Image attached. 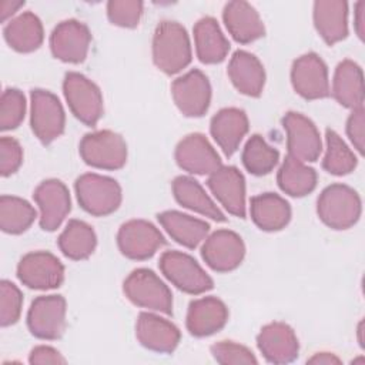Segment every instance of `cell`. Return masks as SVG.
Returning a JSON list of instances; mask_svg holds the SVG:
<instances>
[{"label":"cell","mask_w":365,"mask_h":365,"mask_svg":"<svg viewBox=\"0 0 365 365\" xmlns=\"http://www.w3.org/2000/svg\"><path fill=\"white\" fill-rule=\"evenodd\" d=\"M191 44L187 30L177 21H161L153 36V61L155 67L171 76L191 63Z\"/></svg>","instance_id":"1"},{"label":"cell","mask_w":365,"mask_h":365,"mask_svg":"<svg viewBox=\"0 0 365 365\" xmlns=\"http://www.w3.org/2000/svg\"><path fill=\"white\" fill-rule=\"evenodd\" d=\"M327 151L322 160V168L332 175H346L352 173L358 164V160L345 144V141L331 128L325 131Z\"/></svg>","instance_id":"37"},{"label":"cell","mask_w":365,"mask_h":365,"mask_svg":"<svg viewBox=\"0 0 365 365\" xmlns=\"http://www.w3.org/2000/svg\"><path fill=\"white\" fill-rule=\"evenodd\" d=\"M74 188L80 207L91 215L106 217L121 204V187L114 178L86 173L76 180Z\"/></svg>","instance_id":"3"},{"label":"cell","mask_w":365,"mask_h":365,"mask_svg":"<svg viewBox=\"0 0 365 365\" xmlns=\"http://www.w3.org/2000/svg\"><path fill=\"white\" fill-rule=\"evenodd\" d=\"M291 83L297 94L305 100H318L329 96L328 68L315 53L298 57L291 68Z\"/></svg>","instance_id":"14"},{"label":"cell","mask_w":365,"mask_h":365,"mask_svg":"<svg viewBox=\"0 0 365 365\" xmlns=\"http://www.w3.org/2000/svg\"><path fill=\"white\" fill-rule=\"evenodd\" d=\"M3 34L7 44L19 53H31L37 50L44 38L43 24L31 11H24L11 19L4 26Z\"/></svg>","instance_id":"31"},{"label":"cell","mask_w":365,"mask_h":365,"mask_svg":"<svg viewBox=\"0 0 365 365\" xmlns=\"http://www.w3.org/2000/svg\"><path fill=\"white\" fill-rule=\"evenodd\" d=\"M23 295L21 291L10 281L0 282V324L10 327L16 324L21 314Z\"/></svg>","instance_id":"40"},{"label":"cell","mask_w":365,"mask_h":365,"mask_svg":"<svg viewBox=\"0 0 365 365\" xmlns=\"http://www.w3.org/2000/svg\"><path fill=\"white\" fill-rule=\"evenodd\" d=\"M210 131L227 157H231L248 133V117L244 110L227 107L212 115Z\"/></svg>","instance_id":"24"},{"label":"cell","mask_w":365,"mask_h":365,"mask_svg":"<svg viewBox=\"0 0 365 365\" xmlns=\"http://www.w3.org/2000/svg\"><path fill=\"white\" fill-rule=\"evenodd\" d=\"M27 327L36 338H60L66 328V299L61 295L37 297L29 308Z\"/></svg>","instance_id":"12"},{"label":"cell","mask_w":365,"mask_h":365,"mask_svg":"<svg viewBox=\"0 0 365 365\" xmlns=\"http://www.w3.org/2000/svg\"><path fill=\"white\" fill-rule=\"evenodd\" d=\"M222 20L237 43L248 44L265 34V27L258 11L247 1H228L222 10Z\"/></svg>","instance_id":"23"},{"label":"cell","mask_w":365,"mask_h":365,"mask_svg":"<svg viewBox=\"0 0 365 365\" xmlns=\"http://www.w3.org/2000/svg\"><path fill=\"white\" fill-rule=\"evenodd\" d=\"M362 331H364V321H361L359 322V325H358V342H359V345L361 346H364V339H362Z\"/></svg>","instance_id":"48"},{"label":"cell","mask_w":365,"mask_h":365,"mask_svg":"<svg viewBox=\"0 0 365 365\" xmlns=\"http://www.w3.org/2000/svg\"><path fill=\"white\" fill-rule=\"evenodd\" d=\"M125 297L137 307L165 315L173 312V295L161 278L148 268L134 269L123 284Z\"/></svg>","instance_id":"4"},{"label":"cell","mask_w":365,"mask_h":365,"mask_svg":"<svg viewBox=\"0 0 365 365\" xmlns=\"http://www.w3.org/2000/svg\"><path fill=\"white\" fill-rule=\"evenodd\" d=\"M317 178V171L312 167H308L289 155L285 157L277 174L279 188L291 197H304L314 191Z\"/></svg>","instance_id":"34"},{"label":"cell","mask_w":365,"mask_h":365,"mask_svg":"<svg viewBox=\"0 0 365 365\" xmlns=\"http://www.w3.org/2000/svg\"><path fill=\"white\" fill-rule=\"evenodd\" d=\"M354 27L361 40L365 37V1H358L355 4V16H354Z\"/></svg>","instance_id":"45"},{"label":"cell","mask_w":365,"mask_h":365,"mask_svg":"<svg viewBox=\"0 0 365 365\" xmlns=\"http://www.w3.org/2000/svg\"><path fill=\"white\" fill-rule=\"evenodd\" d=\"M346 134L354 144L355 150L362 154L364 153V141H365V111L364 108L352 110L346 120Z\"/></svg>","instance_id":"43"},{"label":"cell","mask_w":365,"mask_h":365,"mask_svg":"<svg viewBox=\"0 0 365 365\" xmlns=\"http://www.w3.org/2000/svg\"><path fill=\"white\" fill-rule=\"evenodd\" d=\"M242 164L245 170L254 175H265L278 164L279 153L259 135L254 134L245 143L242 150Z\"/></svg>","instance_id":"36"},{"label":"cell","mask_w":365,"mask_h":365,"mask_svg":"<svg viewBox=\"0 0 365 365\" xmlns=\"http://www.w3.org/2000/svg\"><path fill=\"white\" fill-rule=\"evenodd\" d=\"M144 4L135 0H111L107 3V17L118 27H137L143 16Z\"/></svg>","instance_id":"39"},{"label":"cell","mask_w":365,"mask_h":365,"mask_svg":"<svg viewBox=\"0 0 365 365\" xmlns=\"http://www.w3.org/2000/svg\"><path fill=\"white\" fill-rule=\"evenodd\" d=\"M250 214L259 230L279 231L291 220V207L281 195L264 192L251 198Z\"/></svg>","instance_id":"29"},{"label":"cell","mask_w":365,"mask_h":365,"mask_svg":"<svg viewBox=\"0 0 365 365\" xmlns=\"http://www.w3.org/2000/svg\"><path fill=\"white\" fill-rule=\"evenodd\" d=\"M160 269L164 277L178 289L198 295L214 287L211 277L188 254L165 251L160 258Z\"/></svg>","instance_id":"7"},{"label":"cell","mask_w":365,"mask_h":365,"mask_svg":"<svg viewBox=\"0 0 365 365\" xmlns=\"http://www.w3.org/2000/svg\"><path fill=\"white\" fill-rule=\"evenodd\" d=\"M228 308L217 297H202L188 305L185 325L194 336H208L225 327Z\"/></svg>","instance_id":"22"},{"label":"cell","mask_w":365,"mask_h":365,"mask_svg":"<svg viewBox=\"0 0 365 365\" xmlns=\"http://www.w3.org/2000/svg\"><path fill=\"white\" fill-rule=\"evenodd\" d=\"M91 34L88 27L74 19L58 23L50 36L53 56L64 63H81L90 48Z\"/></svg>","instance_id":"16"},{"label":"cell","mask_w":365,"mask_h":365,"mask_svg":"<svg viewBox=\"0 0 365 365\" xmlns=\"http://www.w3.org/2000/svg\"><path fill=\"white\" fill-rule=\"evenodd\" d=\"M157 218L168 235L187 248L198 247L210 231V225L205 221L180 211H164Z\"/></svg>","instance_id":"32"},{"label":"cell","mask_w":365,"mask_h":365,"mask_svg":"<svg viewBox=\"0 0 365 365\" xmlns=\"http://www.w3.org/2000/svg\"><path fill=\"white\" fill-rule=\"evenodd\" d=\"M192 33L197 57L201 63L217 64L227 57L230 51V41L221 31L215 19H200L195 23Z\"/></svg>","instance_id":"28"},{"label":"cell","mask_w":365,"mask_h":365,"mask_svg":"<svg viewBox=\"0 0 365 365\" xmlns=\"http://www.w3.org/2000/svg\"><path fill=\"white\" fill-rule=\"evenodd\" d=\"M135 336L150 351L171 354L177 348L181 334L171 321L151 312H141L135 322Z\"/></svg>","instance_id":"21"},{"label":"cell","mask_w":365,"mask_h":365,"mask_svg":"<svg viewBox=\"0 0 365 365\" xmlns=\"http://www.w3.org/2000/svg\"><path fill=\"white\" fill-rule=\"evenodd\" d=\"M17 277L23 285L31 289H53L64 281V267L51 252L34 251L20 259Z\"/></svg>","instance_id":"9"},{"label":"cell","mask_w":365,"mask_h":365,"mask_svg":"<svg viewBox=\"0 0 365 365\" xmlns=\"http://www.w3.org/2000/svg\"><path fill=\"white\" fill-rule=\"evenodd\" d=\"M308 364H317V365H332L339 364L341 359L331 352H317L309 359H307Z\"/></svg>","instance_id":"47"},{"label":"cell","mask_w":365,"mask_h":365,"mask_svg":"<svg viewBox=\"0 0 365 365\" xmlns=\"http://www.w3.org/2000/svg\"><path fill=\"white\" fill-rule=\"evenodd\" d=\"M60 251L70 259L88 258L97 245V237L91 225L81 220H70L57 240Z\"/></svg>","instance_id":"33"},{"label":"cell","mask_w":365,"mask_h":365,"mask_svg":"<svg viewBox=\"0 0 365 365\" xmlns=\"http://www.w3.org/2000/svg\"><path fill=\"white\" fill-rule=\"evenodd\" d=\"M314 24L322 40L332 46L348 36V3L318 0L314 3Z\"/></svg>","instance_id":"26"},{"label":"cell","mask_w":365,"mask_h":365,"mask_svg":"<svg viewBox=\"0 0 365 365\" xmlns=\"http://www.w3.org/2000/svg\"><path fill=\"white\" fill-rule=\"evenodd\" d=\"M23 163V150L20 143L13 137L0 140V174L3 177L16 173Z\"/></svg>","instance_id":"42"},{"label":"cell","mask_w":365,"mask_h":365,"mask_svg":"<svg viewBox=\"0 0 365 365\" xmlns=\"http://www.w3.org/2000/svg\"><path fill=\"white\" fill-rule=\"evenodd\" d=\"M207 185L230 214L245 218V180L238 168L221 165L210 174Z\"/></svg>","instance_id":"19"},{"label":"cell","mask_w":365,"mask_h":365,"mask_svg":"<svg viewBox=\"0 0 365 365\" xmlns=\"http://www.w3.org/2000/svg\"><path fill=\"white\" fill-rule=\"evenodd\" d=\"M26 98L19 88H6L0 100V128L3 131L17 128L24 120Z\"/></svg>","instance_id":"38"},{"label":"cell","mask_w":365,"mask_h":365,"mask_svg":"<svg viewBox=\"0 0 365 365\" xmlns=\"http://www.w3.org/2000/svg\"><path fill=\"white\" fill-rule=\"evenodd\" d=\"M245 245L242 238L231 230H217L207 235L201 257L205 264L217 272L235 269L244 259Z\"/></svg>","instance_id":"15"},{"label":"cell","mask_w":365,"mask_h":365,"mask_svg":"<svg viewBox=\"0 0 365 365\" xmlns=\"http://www.w3.org/2000/svg\"><path fill=\"white\" fill-rule=\"evenodd\" d=\"M29 362L34 365L40 364H66V358L53 346L38 345L34 346L29 355Z\"/></svg>","instance_id":"44"},{"label":"cell","mask_w":365,"mask_h":365,"mask_svg":"<svg viewBox=\"0 0 365 365\" xmlns=\"http://www.w3.org/2000/svg\"><path fill=\"white\" fill-rule=\"evenodd\" d=\"M175 161L184 171L198 175H210L222 165L218 153L200 133L188 134L177 144Z\"/></svg>","instance_id":"18"},{"label":"cell","mask_w":365,"mask_h":365,"mask_svg":"<svg viewBox=\"0 0 365 365\" xmlns=\"http://www.w3.org/2000/svg\"><path fill=\"white\" fill-rule=\"evenodd\" d=\"M78 151L86 164L100 170H118L127 163V144L120 134L111 130L86 134Z\"/></svg>","instance_id":"6"},{"label":"cell","mask_w":365,"mask_h":365,"mask_svg":"<svg viewBox=\"0 0 365 365\" xmlns=\"http://www.w3.org/2000/svg\"><path fill=\"white\" fill-rule=\"evenodd\" d=\"M362 205L358 192L345 184H331L317 201L319 220L332 230H346L356 224Z\"/></svg>","instance_id":"2"},{"label":"cell","mask_w":365,"mask_h":365,"mask_svg":"<svg viewBox=\"0 0 365 365\" xmlns=\"http://www.w3.org/2000/svg\"><path fill=\"white\" fill-rule=\"evenodd\" d=\"M257 346L271 364H288L298 356L299 342L294 329L285 322H271L261 328Z\"/></svg>","instance_id":"20"},{"label":"cell","mask_w":365,"mask_h":365,"mask_svg":"<svg viewBox=\"0 0 365 365\" xmlns=\"http://www.w3.org/2000/svg\"><path fill=\"white\" fill-rule=\"evenodd\" d=\"M30 125L34 135L43 144H50L63 134L66 114L57 96L41 88L31 91Z\"/></svg>","instance_id":"8"},{"label":"cell","mask_w":365,"mask_h":365,"mask_svg":"<svg viewBox=\"0 0 365 365\" xmlns=\"http://www.w3.org/2000/svg\"><path fill=\"white\" fill-rule=\"evenodd\" d=\"M287 131L288 155L302 161L314 163L322 151V141L317 125L304 114L289 111L282 118Z\"/></svg>","instance_id":"10"},{"label":"cell","mask_w":365,"mask_h":365,"mask_svg":"<svg viewBox=\"0 0 365 365\" xmlns=\"http://www.w3.org/2000/svg\"><path fill=\"white\" fill-rule=\"evenodd\" d=\"M173 194L177 202L191 211H195L214 221H225L224 212L210 198L201 184L187 175H180L173 181Z\"/></svg>","instance_id":"30"},{"label":"cell","mask_w":365,"mask_h":365,"mask_svg":"<svg viewBox=\"0 0 365 365\" xmlns=\"http://www.w3.org/2000/svg\"><path fill=\"white\" fill-rule=\"evenodd\" d=\"M33 198L40 210V227L44 231L57 230L71 210L68 188L56 178L46 180L37 185Z\"/></svg>","instance_id":"17"},{"label":"cell","mask_w":365,"mask_h":365,"mask_svg":"<svg viewBox=\"0 0 365 365\" xmlns=\"http://www.w3.org/2000/svg\"><path fill=\"white\" fill-rule=\"evenodd\" d=\"M171 94L178 110L187 117H201L211 103V86L201 70H190L175 78L171 84Z\"/></svg>","instance_id":"13"},{"label":"cell","mask_w":365,"mask_h":365,"mask_svg":"<svg viewBox=\"0 0 365 365\" xmlns=\"http://www.w3.org/2000/svg\"><path fill=\"white\" fill-rule=\"evenodd\" d=\"M228 77L244 96L259 97L265 84V70L261 61L245 50H237L228 63Z\"/></svg>","instance_id":"25"},{"label":"cell","mask_w":365,"mask_h":365,"mask_svg":"<svg viewBox=\"0 0 365 365\" xmlns=\"http://www.w3.org/2000/svg\"><path fill=\"white\" fill-rule=\"evenodd\" d=\"M211 354L218 364H258L254 354L244 345L234 341H220L211 346Z\"/></svg>","instance_id":"41"},{"label":"cell","mask_w":365,"mask_h":365,"mask_svg":"<svg viewBox=\"0 0 365 365\" xmlns=\"http://www.w3.org/2000/svg\"><path fill=\"white\" fill-rule=\"evenodd\" d=\"M23 6H24V1H11V0L0 1V19H1V21H6L9 17H11Z\"/></svg>","instance_id":"46"},{"label":"cell","mask_w":365,"mask_h":365,"mask_svg":"<svg viewBox=\"0 0 365 365\" xmlns=\"http://www.w3.org/2000/svg\"><path fill=\"white\" fill-rule=\"evenodd\" d=\"M331 93L334 98L346 108H364L362 68L352 60L341 61L334 73Z\"/></svg>","instance_id":"27"},{"label":"cell","mask_w":365,"mask_h":365,"mask_svg":"<svg viewBox=\"0 0 365 365\" xmlns=\"http://www.w3.org/2000/svg\"><path fill=\"white\" fill-rule=\"evenodd\" d=\"M63 93L76 118L88 127H94L98 123L104 113V106L97 84L80 73L68 71L64 76Z\"/></svg>","instance_id":"5"},{"label":"cell","mask_w":365,"mask_h":365,"mask_svg":"<svg viewBox=\"0 0 365 365\" xmlns=\"http://www.w3.org/2000/svg\"><path fill=\"white\" fill-rule=\"evenodd\" d=\"M37 217L33 205L14 195L0 197V228L7 234H21Z\"/></svg>","instance_id":"35"},{"label":"cell","mask_w":365,"mask_h":365,"mask_svg":"<svg viewBox=\"0 0 365 365\" xmlns=\"http://www.w3.org/2000/svg\"><path fill=\"white\" fill-rule=\"evenodd\" d=\"M165 244L160 230L145 220H130L117 232V245L130 259H148Z\"/></svg>","instance_id":"11"}]
</instances>
